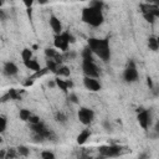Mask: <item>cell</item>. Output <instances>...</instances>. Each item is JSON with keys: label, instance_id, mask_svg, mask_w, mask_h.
<instances>
[{"label": "cell", "instance_id": "obj_1", "mask_svg": "<svg viewBox=\"0 0 159 159\" xmlns=\"http://www.w3.org/2000/svg\"><path fill=\"white\" fill-rule=\"evenodd\" d=\"M88 47L102 61L106 62V61L109 60L111 50H109V41H108V39H94V37H91L88 40Z\"/></svg>", "mask_w": 159, "mask_h": 159}, {"label": "cell", "instance_id": "obj_2", "mask_svg": "<svg viewBox=\"0 0 159 159\" xmlns=\"http://www.w3.org/2000/svg\"><path fill=\"white\" fill-rule=\"evenodd\" d=\"M81 19H82L83 22H86V24H88L89 26H93V27H98L99 25H102V22L104 20L103 14H102V10L94 9L92 6L84 7L82 10Z\"/></svg>", "mask_w": 159, "mask_h": 159}, {"label": "cell", "instance_id": "obj_3", "mask_svg": "<svg viewBox=\"0 0 159 159\" xmlns=\"http://www.w3.org/2000/svg\"><path fill=\"white\" fill-rule=\"evenodd\" d=\"M75 41H76V40H75V37H73L71 34H68V32H62V34H60V35H55L53 45H55V47H56L57 50L66 52V51L68 50V45H70V43H73Z\"/></svg>", "mask_w": 159, "mask_h": 159}, {"label": "cell", "instance_id": "obj_4", "mask_svg": "<svg viewBox=\"0 0 159 159\" xmlns=\"http://www.w3.org/2000/svg\"><path fill=\"white\" fill-rule=\"evenodd\" d=\"M82 70H83V73L88 77L97 78L99 76V70L97 65L93 62V60H82Z\"/></svg>", "mask_w": 159, "mask_h": 159}, {"label": "cell", "instance_id": "obj_5", "mask_svg": "<svg viewBox=\"0 0 159 159\" xmlns=\"http://www.w3.org/2000/svg\"><path fill=\"white\" fill-rule=\"evenodd\" d=\"M123 78L125 82L128 83H132V82H135L138 80V71H137V67H135V63L133 61H129L124 72H123Z\"/></svg>", "mask_w": 159, "mask_h": 159}, {"label": "cell", "instance_id": "obj_6", "mask_svg": "<svg viewBox=\"0 0 159 159\" xmlns=\"http://www.w3.org/2000/svg\"><path fill=\"white\" fill-rule=\"evenodd\" d=\"M77 118H78V120H80L82 124L88 125V124L92 123V120H93V118H94V112H93L92 109L87 108V107H82V108L78 109Z\"/></svg>", "mask_w": 159, "mask_h": 159}, {"label": "cell", "instance_id": "obj_7", "mask_svg": "<svg viewBox=\"0 0 159 159\" xmlns=\"http://www.w3.org/2000/svg\"><path fill=\"white\" fill-rule=\"evenodd\" d=\"M98 152L102 157L112 158V157H118L122 152V148L118 145H102L98 148Z\"/></svg>", "mask_w": 159, "mask_h": 159}, {"label": "cell", "instance_id": "obj_8", "mask_svg": "<svg viewBox=\"0 0 159 159\" xmlns=\"http://www.w3.org/2000/svg\"><path fill=\"white\" fill-rule=\"evenodd\" d=\"M137 119L143 129H148V127L150 125V112L148 109H138Z\"/></svg>", "mask_w": 159, "mask_h": 159}, {"label": "cell", "instance_id": "obj_9", "mask_svg": "<svg viewBox=\"0 0 159 159\" xmlns=\"http://www.w3.org/2000/svg\"><path fill=\"white\" fill-rule=\"evenodd\" d=\"M83 86L91 91V92H98L101 89V83L97 81V78L94 77H88V76H84L83 78Z\"/></svg>", "mask_w": 159, "mask_h": 159}, {"label": "cell", "instance_id": "obj_10", "mask_svg": "<svg viewBox=\"0 0 159 159\" xmlns=\"http://www.w3.org/2000/svg\"><path fill=\"white\" fill-rule=\"evenodd\" d=\"M17 71H19V68H17V66H16L14 62L7 61V62H5V63H4L2 72H4V75H5V76H9V77L15 76V75L17 73Z\"/></svg>", "mask_w": 159, "mask_h": 159}, {"label": "cell", "instance_id": "obj_11", "mask_svg": "<svg viewBox=\"0 0 159 159\" xmlns=\"http://www.w3.org/2000/svg\"><path fill=\"white\" fill-rule=\"evenodd\" d=\"M48 21H50V26H51V29L53 30L55 35L62 34V24H61V21H60L58 17H56L55 15H51Z\"/></svg>", "mask_w": 159, "mask_h": 159}, {"label": "cell", "instance_id": "obj_12", "mask_svg": "<svg viewBox=\"0 0 159 159\" xmlns=\"http://www.w3.org/2000/svg\"><path fill=\"white\" fill-rule=\"evenodd\" d=\"M140 9L143 12H149L152 15H154L155 17H159V6L155 4H142Z\"/></svg>", "mask_w": 159, "mask_h": 159}, {"label": "cell", "instance_id": "obj_13", "mask_svg": "<svg viewBox=\"0 0 159 159\" xmlns=\"http://www.w3.org/2000/svg\"><path fill=\"white\" fill-rule=\"evenodd\" d=\"M24 65H25V67L27 68V70H31V71H34V72H37V71H40L41 70V67H40V63L36 61V60H27V61H24Z\"/></svg>", "mask_w": 159, "mask_h": 159}, {"label": "cell", "instance_id": "obj_14", "mask_svg": "<svg viewBox=\"0 0 159 159\" xmlns=\"http://www.w3.org/2000/svg\"><path fill=\"white\" fill-rule=\"evenodd\" d=\"M89 137H91V132H89L88 129H84V130H82V132L77 135V143H78L80 145H82V144H84V143L89 139Z\"/></svg>", "mask_w": 159, "mask_h": 159}, {"label": "cell", "instance_id": "obj_15", "mask_svg": "<svg viewBox=\"0 0 159 159\" xmlns=\"http://www.w3.org/2000/svg\"><path fill=\"white\" fill-rule=\"evenodd\" d=\"M148 48H149L150 51H158V50H159V43H158L157 37L150 36V37L148 39Z\"/></svg>", "mask_w": 159, "mask_h": 159}, {"label": "cell", "instance_id": "obj_16", "mask_svg": "<svg viewBox=\"0 0 159 159\" xmlns=\"http://www.w3.org/2000/svg\"><path fill=\"white\" fill-rule=\"evenodd\" d=\"M60 77H70V68L67 66H63V65H58V68H57V72H56Z\"/></svg>", "mask_w": 159, "mask_h": 159}, {"label": "cell", "instance_id": "obj_17", "mask_svg": "<svg viewBox=\"0 0 159 159\" xmlns=\"http://www.w3.org/2000/svg\"><path fill=\"white\" fill-rule=\"evenodd\" d=\"M56 84H57V87H58L62 92H67V91H68L67 80H62L61 77H57V78H56Z\"/></svg>", "mask_w": 159, "mask_h": 159}, {"label": "cell", "instance_id": "obj_18", "mask_svg": "<svg viewBox=\"0 0 159 159\" xmlns=\"http://www.w3.org/2000/svg\"><path fill=\"white\" fill-rule=\"evenodd\" d=\"M45 56H46L47 58H56V57H58L60 55H58V52H57L55 48L47 47V48H45Z\"/></svg>", "mask_w": 159, "mask_h": 159}, {"label": "cell", "instance_id": "obj_19", "mask_svg": "<svg viewBox=\"0 0 159 159\" xmlns=\"http://www.w3.org/2000/svg\"><path fill=\"white\" fill-rule=\"evenodd\" d=\"M21 58H22V61L31 60L32 58V51H31V48H27V47L22 48V51H21Z\"/></svg>", "mask_w": 159, "mask_h": 159}, {"label": "cell", "instance_id": "obj_20", "mask_svg": "<svg viewBox=\"0 0 159 159\" xmlns=\"http://www.w3.org/2000/svg\"><path fill=\"white\" fill-rule=\"evenodd\" d=\"M31 112L29 111V109H20V112H19V118L21 119V120H24V122H26V120H29V118L31 117Z\"/></svg>", "mask_w": 159, "mask_h": 159}, {"label": "cell", "instance_id": "obj_21", "mask_svg": "<svg viewBox=\"0 0 159 159\" xmlns=\"http://www.w3.org/2000/svg\"><path fill=\"white\" fill-rule=\"evenodd\" d=\"M16 149H17V153L20 157H29V154H30V149L25 145H19Z\"/></svg>", "mask_w": 159, "mask_h": 159}, {"label": "cell", "instance_id": "obj_22", "mask_svg": "<svg viewBox=\"0 0 159 159\" xmlns=\"http://www.w3.org/2000/svg\"><path fill=\"white\" fill-rule=\"evenodd\" d=\"M143 17H144L145 21L149 22V24H154V22H155V19H157L154 15H152V14H149V12H143Z\"/></svg>", "mask_w": 159, "mask_h": 159}, {"label": "cell", "instance_id": "obj_23", "mask_svg": "<svg viewBox=\"0 0 159 159\" xmlns=\"http://www.w3.org/2000/svg\"><path fill=\"white\" fill-rule=\"evenodd\" d=\"M40 155L42 159H55V154L50 150H43V152H41Z\"/></svg>", "mask_w": 159, "mask_h": 159}, {"label": "cell", "instance_id": "obj_24", "mask_svg": "<svg viewBox=\"0 0 159 159\" xmlns=\"http://www.w3.org/2000/svg\"><path fill=\"white\" fill-rule=\"evenodd\" d=\"M89 6H92V7H94V9H98V10H102L103 2H102L101 0H92V1L89 2Z\"/></svg>", "mask_w": 159, "mask_h": 159}, {"label": "cell", "instance_id": "obj_25", "mask_svg": "<svg viewBox=\"0 0 159 159\" xmlns=\"http://www.w3.org/2000/svg\"><path fill=\"white\" fill-rule=\"evenodd\" d=\"M6 125H7V120H6V118L4 116H1L0 117V132L1 133L6 130Z\"/></svg>", "mask_w": 159, "mask_h": 159}, {"label": "cell", "instance_id": "obj_26", "mask_svg": "<svg viewBox=\"0 0 159 159\" xmlns=\"http://www.w3.org/2000/svg\"><path fill=\"white\" fill-rule=\"evenodd\" d=\"M17 155H19L17 149H14V148L9 149V150H7V153H6V158H16Z\"/></svg>", "mask_w": 159, "mask_h": 159}, {"label": "cell", "instance_id": "obj_27", "mask_svg": "<svg viewBox=\"0 0 159 159\" xmlns=\"http://www.w3.org/2000/svg\"><path fill=\"white\" fill-rule=\"evenodd\" d=\"M27 122H30V124H35V123H39V122H41V120H40V118H39L37 116L31 114V117L29 118V120H27Z\"/></svg>", "mask_w": 159, "mask_h": 159}, {"label": "cell", "instance_id": "obj_28", "mask_svg": "<svg viewBox=\"0 0 159 159\" xmlns=\"http://www.w3.org/2000/svg\"><path fill=\"white\" fill-rule=\"evenodd\" d=\"M56 119H57L58 122H62V123L66 122V117H65V114H62V113H57V114H56Z\"/></svg>", "mask_w": 159, "mask_h": 159}, {"label": "cell", "instance_id": "obj_29", "mask_svg": "<svg viewBox=\"0 0 159 159\" xmlns=\"http://www.w3.org/2000/svg\"><path fill=\"white\" fill-rule=\"evenodd\" d=\"M68 99L72 102V103H78V99H77V96L75 93H70L68 96Z\"/></svg>", "mask_w": 159, "mask_h": 159}, {"label": "cell", "instance_id": "obj_30", "mask_svg": "<svg viewBox=\"0 0 159 159\" xmlns=\"http://www.w3.org/2000/svg\"><path fill=\"white\" fill-rule=\"evenodd\" d=\"M34 1L35 0H22V2H24V5L27 7V9H31V6H32V4H34Z\"/></svg>", "mask_w": 159, "mask_h": 159}, {"label": "cell", "instance_id": "obj_31", "mask_svg": "<svg viewBox=\"0 0 159 159\" xmlns=\"http://www.w3.org/2000/svg\"><path fill=\"white\" fill-rule=\"evenodd\" d=\"M47 86H48L50 88H53L55 86H57V84H56V80H51V81H48V82H47Z\"/></svg>", "mask_w": 159, "mask_h": 159}, {"label": "cell", "instance_id": "obj_32", "mask_svg": "<svg viewBox=\"0 0 159 159\" xmlns=\"http://www.w3.org/2000/svg\"><path fill=\"white\" fill-rule=\"evenodd\" d=\"M36 1H37L40 5H45V4H47V2H48V0H36Z\"/></svg>", "mask_w": 159, "mask_h": 159}, {"label": "cell", "instance_id": "obj_33", "mask_svg": "<svg viewBox=\"0 0 159 159\" xmlns=\"http://www.w3.org/2000/svg\"><path fill=\"white\" fill-rule=\"evenodd\" d=\"M147 83H148V86H149V87H150V88H153V83H152V80H150V78H149V77H148V78H147Z\"/></svg>", "mask_w": 159, "mask_h": 159}, {"label": "cell", "instance_id": "obj_34", "mask_svg": "<svg viewBox=\"0 0 159 159\" xmlns=\"http://www.w3.org/2000/svg\"><path fill=\"white\" fill-rule=\"evenodd\" d=\"M103 125H104V127H106V128H107V129H108V130H109V129H111V124H109V123H108V122H104V123H103Z\"/></svg>", "mask_w": 159, "mask_h": 159}, {"label": "cell", "instance_id": "obj_35", "mask_svg": "<svg viewBox=\"0 0 159 159\" xmlns=\"http://www.w3.org/2000/svg\"><path fill=\"white\" fill-rule=\"evenodd\" d=\"M155 132L159 134V120H158V123L155 124Z\"/></svg>", "mask_w": 159, "mask_h": 159}, {"label": "cell", "instance_id": "obj_36", "mask_svg": "<svg viewBox=\"0 0 159 159\" xmlns=\"http://www.w3.org/2000/svg\"><path fill=\"white\" fill-rule=\"evenodd\" d=\"M148 1H149V2H155L157 0H148Z\"/></svg>", "mask_w": 159, "mask_h": 159}, {"label": "cell", "instance_id": "obj_37", "mask_svg": "<svg viewBox=\"0 0 159 159\" xmlns=\"http://www.w3.org/2000/svg\"><path fill=\"white\" fill-rule=\"evenodd\" d=\"M155 4H157V5L159 6V0H157V1H155Z\"/></svg>", "mask_w": 159, "mask_h": 159}, {"label": "cell", "instance_id": "obj_38", "mask_svg": "<svg viewBox=\"0 0 159 159\" xmlns=\"http://www.w3.org/2000/svg\"><path fill=\"white\" fill-rule=\"evenodd\" d=\"M80 1H89V0H80Z\"/></svg>", "mask_w": 159, "mask_h": 159}, {"label": "cell", "instance_id": "obj_39", "mask_svg": "<svg viewBox=\"0 0 159 159\" xmlns=\"http://www.w3.org/2000/svg\"><path fill=\"white\" fill-rule=\"evenodd\" d=\"M157 40H158V43H159V36H158V37H157Z\"/></svg>", "mask_w": 159, "mask_h": 159}]
</instances>
